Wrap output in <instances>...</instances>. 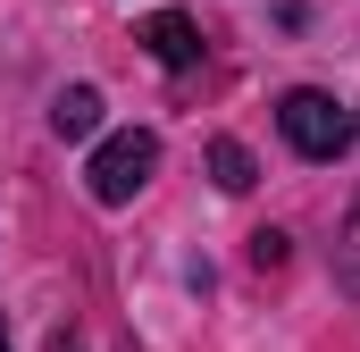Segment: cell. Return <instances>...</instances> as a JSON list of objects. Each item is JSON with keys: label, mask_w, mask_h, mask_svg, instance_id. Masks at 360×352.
Instances as JSON below:
<instances>
[{"label": "cell", "mask_w": 360, "mask_h": 352, "mask_svg": "<svg viewBox=\"0 0 360 352\" xmlns=\"http://www.w3.org/2000/svg\"><path fill=\"white\" fill-rule=\"evenodd\" d=\"M160 176V134H143V126H126V134H109L101 151H92V168H84V184H92V201L101 210H126L143 184Z\"/></svg>", "instance_id": "cell-1"}, {"label": "cell", "mask_w": 360, "mask_h": 352, "mask_svg": "<svg viewBox=\"0 0 360 352\" xmlns=\"http://www.w3.org/2000/svg\"><path fill=\"white\" fill-rule=\"evenodd\" d=\"M276 126H285V143H293L302 160H335V151L352 143V118H344L327 92H310V84L276 101Z\"/></svg>", "instance_id": "cell-2"}, {"label": "cell", "mask_w": 360, "mask_h": 352, "mask_svg": "<svg viewBox=\"0 0 360 352\" xmlns=\"http://www.w3.org/2000/svg\"><path fill=\"white\" fill-rule=\"evenodd\" d=\"M134 42H143L160 68H201V34H193V17H176V8H160V17H151Z\"/></svg>", "instance_id": "cell-3"}, {"label": "cell", "mask_w": 360, "mask_h": 352, "mask_svg": "<svg viewBox=\"0 0 360 352\" xmlns=\"http://www.w3.org/2000/svg\"><path fill=\"white\" fill-rule=\"evenodd\" d=\"M51 126H59L68 143H84V134H101V92H92V84H68L59 101H51Z\"/></svg>", "instance_id": "cell-4"}, {"label": "cell", "mask_w": 360, "mask_h": 352, "mask_svg": "<svg viewBox=\"0 0 360 352\" xmlns=\"http://www.w3.org/2000/svg\"><path fill=\"white\" fill-rule=\"evenodd\" d=\"M210 176H218V184H226V193H252V151H243V143H235V134H218V143H210Z\"/></svg>", "instance_id": "cell-5"}, {"label": "cell", "mask_w": 360, "mask_h": 352, "mask_svg": "<svg viewBox=\"0 0 360 352\" xmlns=\"http://www.w3.org/2000/svg\"><path fill=\"white\" fill-rule=\"evenodd\" d=\"M51 352H76V336H51Z\"/></svg>", "instance_id": "cell-6"}, {"label": "cell", "mask_w": 360, "mask_h": 352, "mask_svg": "<svg viewBox=\"0 0 360 352\" xmlns=\"http://www.w3.org/2000/svg\"><path fill=\"white\" fill-rule=\"evenodd\" d=\"M0 352H8V319H0Z\"/></svg>", "instance_id": "cell-7"}]
</instances>
